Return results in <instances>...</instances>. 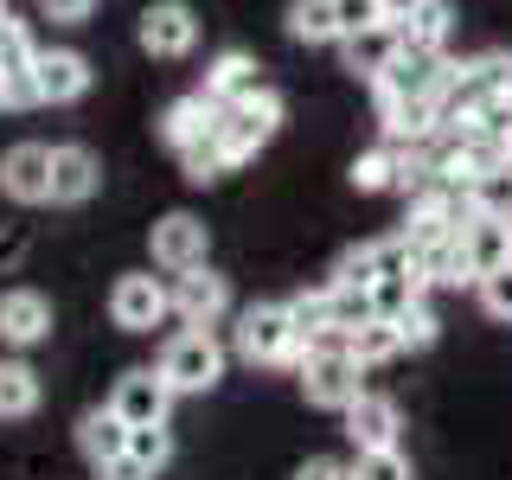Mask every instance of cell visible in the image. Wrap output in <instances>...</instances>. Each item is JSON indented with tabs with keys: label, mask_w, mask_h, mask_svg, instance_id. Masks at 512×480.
I'll use <instances>...</instances> for the list:
<instances>
[{
	"label": "cell",
	"mask_w": 512,
	"mask_h": 480,
	"mask_svg": "<svg viewBox=\"0 0 512 480\" xmlns=\"http://www.w3.org/2000/svg\"><path fill=\"white\" fill-rule=\"evenodd\" d=\"M231 346H237L244 365H288V372H301V359H308V340H301L295 320H288V301H250V308L237 314Z\"/></svg>",
	"instance_id": "obj_1"
},
{
	"label": "cell",
	"mask_w": 512,
	"mask_h": 480,
	"mask_svg": "<svg viewBox=\"0 0 512 480\" xmlns=\"http://www.w3.org/2000/svg\"><path fill=\"white\" fill-rule=\"evenodd\" d=\"M282 122H288V103H282V90H256V96H244V103H231V109H218V148H224V160L231 167H244V160H256L269 148V141L282 135Z\"/></svg>",
	"instance_id": "obj_2"
},
{
	"label": "cell",
	"mask_w": 512,
	"mask_h": 480,
	"mask_svg": "<svg viewBox=\"0 0 512 480\" xmlns=\"http://www.w3.org/2000/svg\"><path fill=\"white\" fill-rule=\"evenodd\" d=\"M224 365H231V352L212 327H180L167 346H160V378L173 384V397H205L218 391Z\"/></svg>",
	"instance_id": "obj_3"
},
{
	"label": "cell",
	"mask_w": 512,
	"mask_h": 480,
	"mask_svg": "<svg viewBox=\"0 0 512 480\" xmlns=\"http://www.w3.org/2000/svg\"><path fill=\"white\" fill-rule=\"evenodd\" d=\"M448 52H416V45H404L384 71L372 77V103L391 109V103H436V90L448 84Z\"/></svg>",
	"instance_id": "obj_4"
},
{
	"label": "cell",
	"mask_w": 512,
	"mask_h": 480,
	"mask_svg": "<svg viewBox=\"0 0 512 480\" xmlns=\"http://www.w3.org/2000/svg\"><path fill=\"white\" fill-rule=\"evenodd\" d=\"M199 32L205 26H199V13H192V0H148L141 20H135V45L160 64H180V58L199 52Z\"/></svg>",
	"instance_id": "obj_5"
},
{
	"label": "cell",
	"mask_w": 512,
	"mask_h": 480,
	"mask_svg": "<svg viewBox=\"0 0 512 480\" xmlns=\"http://www.w3.org/2000/svg\"><path fill=\"white\" fill-rule=\"evenodd\" d=\"M109 320L122 333H154L173 320V288L154 276V269H128V276L109 282Z\"/></svg>",
	"instance_id": "obj_6"
},
{
	"label": "cell",
	"mask_w": 512,
	"mask_h": 480,
	"mask_svg": "<svg viewBox=\"0 0 512 480\" xmlns=\"http://www.w3.org/2000/svg\"><path fill=\"white\" fill-rule=\"evenodd\" d=\"M148 256H154V269H167V276L205 269L212 263V231H205L199 212H160L148 224Z\"/></svg>",
	"instance_id": "obj_7"
},
{
	"label": "cell",
	"mask_w": 512,
	"mask_h": 480,
	"mask_svg": "<svg viewBox=\"0 0 512 480\" xmlns=\"http://www.w3.org/2000/svg\"><path fill=\"white\" fill-rule=\"evenodd\" d=\"M301 397H308L314 410L346 416V404L365 397V365L352 359V352H308V359H301Z\"/></svg>",
	"instance_id": "obj_8"
},
{
	"label": "cell",
	"mask_w": 512,
	"mask_h": 480,
	"mask_svg": "<svg viewBox=\"0 0 512 480\" xmlns=\"http://www.w3.org/2000/svg\"><path fill=\"white\" fill-rule=\"evenodd\" d=\"M52 327H58L52 295H39L32 282L0 288V352H32V346H45V340H52Z\"/></svg>",
	"instance_id": "obj_9"
},
{
	"label": "cell",
	"mask_w": 512,
	"mask_h": 480,
	"mask_svg": "<svg viewBox=\"0 0 512 480\" xmlns=\"http://www.w3.org/2000/svg\"><path fill=\"white\" fill-rule=\"evenodd\" d=\"M109 410H116L128 429H160L167 410H173V384L160 378V365H128L116 378V391H109Z\"/></svg>",
	"instance_id": "obj_10"
},
{
	"label": "cell",
	"mask_w": 512,
	"mask_h": 480,
	"mask_svg": "<svg viewBox=\"0 0 512 480\" xmlns=\"http://www.w3.org/2000/svg\"><path fill=\"white\" fill-rule=\"evenodd\" d=\"M0 199L13 205H52V148L45 141H13L0 154Z\"/></svg>",
	"instance_id": "obj_11"
},
{
	"label": "cell",
	"mask_w": 512,
	"mask_h": 480,
	"mask_svg": "<svg viewBox=\"0 0 512 480\" xmlns=\"http://www.w3.org/2000/svg\"><path fill=\"white\" fill-rule=\"evenodd\" d=\"M90 84H96V71H90V58L77 52V45H45L39 64H32V90H39V103H52V109L84 103Z\"/></svg>",
	"instance_id": "obj_12"
},
{
	"label": "cell",
	"mask_w": 512,
	"mask_h": 480,
	"mask_svg": "<svg viewBox=\"0 0 512 480\" xmlns=\"http://www.w3.org/2000/svg\"><path fill=\"white\" fill-rule=\"evenodd\" d=\"M167 288H173V320H180V327H218V320L231 314V282H224L212 263L173 276Z\"/></svg>",
	"instance_id": "obj_13"
},
{
	"label": "cell",
	"mask_w": 512,
	"mask_h": 480,
	"mask_svg": "<svg viewBox=\"0 0 512 480\" xmlns=\"http://www.w3.org/2000/svg\"><path fill=\"white\" fill-rule=\"evenodd\" d=\"M96 192H103V160L84 141L52 148V205H90Z\"/></svg>",
	"instance_id": "obj_14"
},
{
	"label": "cell",
	"mask_w": 512,
	"mask_h": 480,
	"mask_svg": "<svg viewBox=\"0 0 512 480\" xmlns=\"http://www.w3.org/2000/svg\"><path fill=\"white\" fill-rule=\"evenodd\" d=\"M346 442L352 448H397V429H404V410H397V397L384 391H365L359 404H346Z\"/></svg>",
	"instance_id": "obj_15"
},
{
	"label": "cell",
	"mask_w": 512,
	"mask_h": 480,
	"mask_svg": "<svg viewBox=\"0 0 512 480\" xmlns=\"http://www.w3.org/2000/svg\"><path fill=\"white\" fill-rule=\"evenodd\" d=\"M455 244H461V256H468V276L480 282V276H493V269L512 263V224H506V218L468 212V224L455 231Z\"/></svg>",
	"instance_id": "obj_16"
},
{
	"label": "cell",
	"mask_w": 512,
	"mask_h": 480,
	"mask_svg": "<svg viewBox=\"0 0 512 480\" xmlns=\"http://www.w3.org/2000/svg\"><path fill=\"white\" fill-rule=\"evenodd\" d=\"M45 404V378L26 352H0V423H26Z\"/></svg>",
	"instance_id": "obj_17"
},
{
	"label": "cell",
	"mask_w": 512,
	"mask_h": 480,
	"mask_svg": "<svg viewBox=\"0 0 512 480\" xmlns=\"http://www.w3.org/2000/svg\"><path fill=\"white\" fill-rule=\"evenodd\" d=\"M199 90L212 96L218 109H231V103H244V96L263 90V64H256L250 52H237V45H231V52H218L212 64H205V84H199Z\"/></svg>",
	"instance_id": "obj_18"
},
{
	"label": "cell",
	"mask_w": 512,
	"mask_h": 480,
	"mask_svg": "<svg viewBox=\"0 0 512 480\" xmlns=\"http://www.w3.org/2000/svg\"><path fill=\"white\" fill-rule=\"evenodd\" d=\"M218 128V103L205 90H186V96H173L167 109H160V141H167L173 154L192 148V141H205Z\"/></svg>",
	"instance_id": "obj_19"
},
{
	"label": "cell",
	"mask_w": 512,
	"mask_h": 480,
	"mask_svg": "<svg viewBox=\"0 0 512 480\" xmlns=\"http://www.w3.org/2000/svg\"><path fill=\"white\" fill-rule=\"evenodd\" d=\"M397 52H404V32H397L391 20L359 26V32H346V39H340L346 71H352V77H365V84H372V77H378V71H384V64H391Z\"/></svg>",
	"instance_id": "obj_20"
},
{
	"label": "cell",
	"mask_w": 512,
	"mask_h": 480,
	"mask_svg": "<svg viewBox=\"0 0 512 480\" xmlns=\"http://www.w3.org/2000/svg\"><path fill=\"white\" fill-rule=\"evenodd\" d=\"M404 160H410V148L384 135L378 148H365L359 160H352L346 180H352V192H404Z\"/></svg>",
	"instance_id": "obj_21"
},
{
	"label": "cell",
	"mask_w": 512,
	"mask_h": 480,
	"mask_svg": "<svg viewBox=\"0 0 512 480\" xmlns=\"http://www.w3.org/2000/svg\"><path fill=\"white\" fill-rule=\"evenodd\" d=\"M77 448H84L90 468H103V461L128 455V423H122V416L109 410V404H96V410L77 416Z\"/></svg>",
	"instance_id": "obj_22"
},
{
	"label": "cell",
	"mask_w": 512,
	"mask_h": 480,
	"mask_svg": "<svg viewBox=\"0 0 512 480\" xmlns=\"http://www.w3.org/2000/svg\"><path fill=\"white\" fill-rule=\"evenodd\" d=\"M282 32L295 45H340V13H333V0H288Z\"/></svg>",
	"instance_id": "obj_23"
},
{
	"label": "cell",
	"mask_w": 512,
	"mask_h": 480,
	"mask_svg": "<svg viewBox=\"0 0 512 480\" xmlns=\"http://www.w3.org/2000/svg\"><path fill=\"white\" fill-rule=\"evenodd\" d=\"M410 263H416V276H423V288H461V282H474V276H468V256H461L455 237L416 244V250H410Z\"/></svg>",
	"instance_id": "obj_24"
},
{
	"label": "cell",
	"mask_w": 512,
	"mask_h": 480,
	"mask_svg": "<svg viewBox=\"0 0 512 480\" xmlns=\"http://www.w3.org/2000/svg\"><path fill=\"white\" fill-rule=\"evenodd\" d=\"M346 352L365 365V372H378V365H391V359H404V340H397V320H359V327L346 333Z\"/></svg>",
	"instance_id": "obj_25"
},
{
	"label": "cell",
	"mask_w": 512,
	"mask_h": 480,
	"mask_svg": "<svg viewBox=\"0 0 512 480\" xmlns=\"http://www.w3.org/2000/svg\"><path fill=\"white\" fill-rule=\"evenodd\" d=\"M397 32H404V45H416V52H448L455 7L448 0H423V7H410V20H397Z\"/></svg>",
	"instance_id": "obj_26"
},
{
	"label": "cell",
	"mask_w": 512,
	"mask_h": 480,
	"mask_svg": "<svg viewBox=\"0 0 512 480\" xmlns=\"http://www.w3.org/2000/svg\"><path fill=\"white\" fill-rule=\"evenodd\" d=\"M288 320H295V333H301V340H314L320 327H340V308H333V282L288 295ZM346 333H352V327H346Z\"/></svg>",
	"instance_id": "obj_27"
},
{
	"label": "cell",
	"mask_w": 512,
	"mask_h": 480,
	"mask_svg": "<svg viewBox=\"0 0 512 480\" xmlns=\"http://www.w3.org/2000/svg\"><path fill=\"white\" fill-rule=\"evenodd\" d=\"M468 205L480 218H506L512 224V160H500V167L480 173V180L468 186Z\"/></svg>",
	"instance_id": "obj_28"
},
{
	"label": "cell",
	"mask_w": 512,
	"mask_h": 480,
	"mask_svg": "<svg viewBox=\"0 0 512 480\" xmlns=\"http://www.w3.org/2000/svg\"><path fill=\"white\" fill-rule=\"evenodd\" d=\"M39 52L45 45L32 39V26L26 20H0V77H20V71H32V64H39Z\"/></svg>",
	"instance_id": "obj_29"
},
{
	"label": "cell",
	"mask_w": 512,
	"mask_h": 480,
	"mask_svg": "<svg viewBox=\"0 0 512 480\" xmlns=\"http://www.w3.org/2000/svg\"><path fill=\"white\" fill-rule=\"evenodd\" d=\"M173 160H180L186 186H212V180H224V173H231V160H224V148H218V135L192 141V148H180V154H173Z\"/></svg>",
	"instance_id": "obj_30"
},
{
	"label": "cell",
	"mask_w": 512,
	"mask_h": 480,
	"mask_svg": "<svg viewBox=\"0 0 512 480\" xmlns=\"http://www.w3.org/2000/svg\"><path fill=\"white\" fill-rule=\"evenodd\" d=\"M346 474L352 480H416L404 448H359V455L346 461Z\"/></svg>",
	"instance_id": "obj_31"
},
{
	"label": "cell",
	"mask_w": 512,
	"mask_h": 480,
	"mask_svg": "<svg viewBox=\"0 0 512 480\" xmlns=\"http://www.w3.org/2000/svg\"><path fill=\"white\" fill-rule=\"evenodd\" d=\"M397 340H404V352H429L442 340V320H436V308L429 301H410L404 314H397Z\"/></svg>",
	"instance_id": "obj_32"
},
{
	"label": "cell",
	"mask_w": 512,
	"mask_h": 480,
	"mask_svg": "<svg viewBox=\"0 0 512 480\" xmlns=\"http://www.w3.org/2000/svg\"><path fill=\"white\" fill-rule=\"evenodd\" d=\"M128 461L148 468V474H160L173 461V429L167 423H160V429H128Z\"/></svg>",
	"instance_id": "obj_33"
},
{
	"label": "cell",
	"mask_w": 512,
	"mask_h": 480,
	"mask_svg": "<svg viewBox=\"0 0 512 480\" xmlns=\"http://www.w3.org/2000/svg\"><path fill=\"white\" fill-rule=\"evenodd\" d=\"M474 295H480V314H487V320L512 327V263H506V269H493V276H480V282H474Z\"/></svg>",
	"instance_id": "obj_34"
},
{
	"label": "cell",
	"mask_w": 512,
	"mask_h": 480,
	"mask_svg": "<svg viewBox=\"0 0 512 480\" xmlns=\"http://www.w3.org/2000/svg\"><path fill=\"white\" fill-rule=\"evenodd\" d=\"M32 7H39V20H52V26H84L96 13V0H32Z\"/></svg>",
	"instance_id": "obj_35"
},
{
	"label": "cell",
	"mask_w": 512,
	"mask_h": 480,
	"mask_svg": "<svg viewBox=\"0 0 512 480\" xmlns=\"http://www.w3.org/2000/svg\"><path fill=\"white\" fill-rule=\"evenodd\" d=\"M26 256H32V231L26 224H7V231H0V276H13Z\"/></svg>",
	"instance_id": "obj_36"
},
{
	"label": "cell",
	"mask_w": 512,
	"mask_h": 480,
	"mask_svg": "<svg viewBox=\"0 0 512 480\" xmlns=\"http://www.w3.org/2000/svg\"><path fill=\"white\" fill-rule=\"evenodd\" d=\"M333 13H340V39H346V32H359V26H378L384 20L378 0H333Z\"/></svg>",
	"instance_id": "obj_37"
},
{
	"label": "cell",
	"mask_w": 512,
	"mask_h": 480,
	"mask_svg": "<svg viewBox=\"0 0 512 480\" xmlns=\"http://www.w3.org/2000/svg\"><path fill=\"white\" fill-rule=\"evenodd\" d=\"M295 480H352L346 474V461H333V455H314V461H301Z\"/></svg>",
	"instance_id": "obj_38"
},
{
	"label": "cell",
	"mask_w": 512,
	"mask_h": 480,
	"mask_svg": "<svg viewBox=\"0 0 512 480\" xmlns=\"http://www.w3.org/2000/svg\"><path fill=\"white\" fill-rule=\"evenodd\" d=\"M96 480H154V474H148V468H135L128 455H116V461H103V468H96Z\"/></svg>",
	"instance_id": "obj_39"
},
{
	"label": "cell",
	"mask_w": 512,
	"mask_h": 480,
	"mask_svg": "<svg viewBox=\"0 0 512 480\" xmlns=\"http://www.w3.org/2000/svg\"><path fill=\"white\" fill-rule=\"evenodd\" d=\"M378 7H384V20L397 26V20H410V7H423V0H378Z\"/></svg>",
	"instance_id": "obj_40"
},
{
	"label": "cell",
	"mask_w": 512,
	"mask_h": 480,
	"mask_svg": "<svg viewBox=\"0 0 512 480\" xmlns=\"http://www.w3.org/2000/svg\"><path fill=\"white\" fill-rule=\"evenodd\" d=\"M0 109H7V77H0Z\"/></svg>",
	"instance_id": "obj_41"
},
{
	"label": "cell",
	"mask_w": 512,
	"mask_h": 480,
	"mask_svg": "<svg viewBox=\"0 0 512 480\" xmlns=\"http://www.w3.org/2000/svg\"><path fill=\"white\" fill-rule=\"evenodd\" d=\"M7 13H13V7H7V0H0V20H7Z\"/></svg>",
	"instance_id": "obj_42"
}]
</instances>
